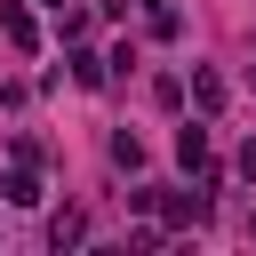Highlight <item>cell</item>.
<instances>
[{
    "mask_svg": "<svg viewBox=\"0 0 256 256\" xmlns=\"http://www.w3.org/2000/svg\"><path fill=\"white\" fill-rule=\"evenodd\" d=\"M0 32H8V48H16V56H32V48H40V24H32V8H24V0H0Z\"/></svg>",
    "mask_w": 256,
    "mask_h": 256,
    "instance_id": "obj_1",
    "label": "cell"
},
{
    "mask_svg": "<svg viewBox=\"0 0 256 256\" xmlns=\"http://www.w3.org/2000/svg\"><path fill=\"white\" fill-rule=\"evenodd\" d=\"M0 192H8L16 208H40V176H32V160H16V176H8Z\"/></svg>",
    "mask_w": 256,
    "mask_h": 256,
    "instance_id": "obj_2",
    "label": "cell"
},
{
    "mask_svg": "<svg viewBox=\"0 0 256 256\" xmlns=\"http://www.w3.org/2000/svg\"><path fill=\"white\" fill-rule=\"evenodd\" d=\"M104 72H112V64H104L96 48H72V80H80V88H104Z\"/></svg>",
    "mask_w": 256,
    "mask_h": 256,
    "instance_id": "obj_3",
    "label": "cell"
},
{
    "mask_svg": "<svg viewBox=\"0 0 256 256\" xmlns=\"http://www.w3.org/2000/svg\"><path fill=\"white\" fill-rule=\"evenodd\" d=\"M192 104H200V112H216V104H224V72H208V64H200V72H192Z\"/></svg>",
    "mask_w": 256,
    "mask_h": 256,
    "instance_id": "obj_4",
    "label": "cell"
},
{
    "mask_svg": "<svg viewBox=\"0 0 256 256\" xmlns=\"http://www.w3.org/2000/svg\"><path fill=\"white\" fill-rule=\"evenodd\" d=\"M176 160L184 168H208V128H176Z\"/></svg>",
    "mask_w": 256,
    "mask_h": 256,
    "instance_id": "obj_5",
    "label": "cell"
},
{
    "mask_svg": "<svg viewBox=\"0 0 256 256\" xmlns=\"http://www.w3.org/2000/svg\"><path fill=\"white\" fill-rule=\"evenodd\" d=\"M168 216H176V224H208V192H176Z\"/></svg>",
    "mask_w": 256,
    "mask_h": 256,
    "instance_id": "obj_6",
    "label": "cell"
},
{
    "mask_svg": "<svg viewBox=\"0 0 256 256\" xmlns=\"http://www.w3.org/2000/svg\"><path fill=\"white\" fill-rule=\"evenodd\" d=\"M112 160H120V168H144V144H136L128 128H120V136H112Z\"/></svg>",
    "mask_w": 256,
    "mask_h": 256,
    "instance_id": "obj_7",
    "label": "cell"
},
{
    "mask_svg": "<svg viewBox=\"0 0 256 256\" xmlns=\"http://www.w3.org/2000/svg\"><path fill=\"white\" fill-rule=\"evenodd\" d=\"M80 232H88V224H80V216H72V208H64V216H56V224H48V240H56V248H72V240H80Z\"/></svg>",
    "mask_w": 256,
    "mask_h": 256,
    "instance_id": "obj_8",
    "label": "cell"
},
{
    "mask_svg": "<svg viewBox=\"0 0 256 256\" xmlns=\"http://www.w3.org/2000/svg\"><path fill=\"white\" fill-rule=\"evenodd\" d=\"M48 8H64V0H48Z\"/></svg>",
    "mask_w": 256,
    "mask_h": 256,
    "instance_id": "obj_9",
    "label": "cell"
}]
</instances>
